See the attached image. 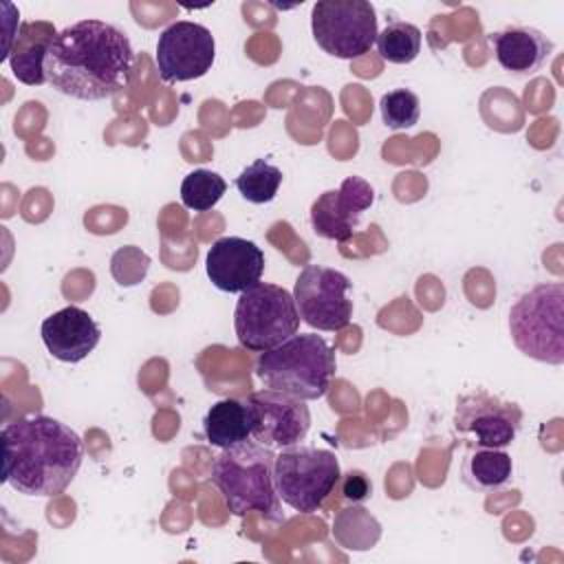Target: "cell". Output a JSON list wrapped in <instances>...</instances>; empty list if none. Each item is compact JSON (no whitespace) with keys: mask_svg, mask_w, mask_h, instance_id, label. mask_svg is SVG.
<instances>
[{"mask_svg":"<svg viewBox=\"0 0 564 564\" xmlns=\"http://www.w3.org/2000/svg\"><path fill=\"white\" fill-rule=\"evenodd\" d=\"M205 271L212 284L225 293H242L264 273L262 249L247 238L225 236L218 238L205 258Z\"/></svg>","mask_w":564,"mask_h":564,"instance_id":"14","label":"cell"},{"mask_svg":"<svg viewBox=\"0 0 564 564\" xmlns=\"http://www.w3.org/2000/svg\"><path fill=\"white\" fill-rule=\"evenodd\" d=\"M132 62L134 51L126 31L101 20H79L53 37L46 82L66 97L99 101L128 86Z\"/></svg>","mask_w":564,"mask_h":564,"instance_id":"1","label":"cell"},{"mask_svg":"<svg viewBox=\"0 0 564 564\" xmlns=\"http://www.w3.org/2000/svg\"><path fill=\"white\" fill-rule=\"evenodd\" d=\"M375 203V189L361 176H346L311 205V227L319 238L346 242L359 227L361 214Z\"/></svg>","mask_w":564,"mask_h":564,"instance_id":"12","label":"cell"},{"mask_svg":"<svg viewBox=\"0 0 564 564\" xmlns=\"http://www.w3.org/2000/svg\"><path fill=\"white\" fill-rule=\"evenodd\" d=\"M348 291L350 280L341 271L317 264L304 267L293 286L300 319L317 330L346 328L352 317Z\"/></svg>","mask_w":564,"mask_h":564,"instance_id":"9","label":"cell"},{"mask_svg":"<svg viewBox=\"0 0 564 564\" xmlns=\"http://www.w3.org/2000/svg\"><path fill=\"white\" fill-rule=\"evenodd\" d=\"M282 183V172L280 167L271 165L264 159H256L249 167L240 172L236 178V187L240 196L253 205H264L271 203L280 189Z\"/></svg>","mask_w":564,"mask_h":564,"instance_id":"21","label":"cell"},{"mask_svg":"<svg viewBox=\"0 0 564 564\" xmlns=\"http://www.w3.org/2000/svg\"><path fill=\"white\" fill-rule=\"evenodd\" d=\"M377 53L390 64H410L421 53V29L410 22H390L375 40Z\"/></svg>","mask_w":564,"mask_h":564,"instance_id":"20","label":"cell"},{"mask_svg":"<svg viewBox=\"0 0 564 564\" xmlns=\"http://www.w3.org/2000/svg\"><path fill=\"white\" fill-rule=\"evenodd\" d=\"M300 313L293 293L278 284L256 282L238 295L234 328L240 346L264 352L300 330Z\"/></svg>","mask_w":564,"mask_h":564,"instance_id":"7","label":"cell"},{"mask_svg":"<svg viewBox=\"0 0 564 564\" xmlns=\"http://www.w3.org/2000/svg\"><path fill=\"white\" fill-rule=\"evenodd\" d=\"M227 192V183L218 172L198 167L189 172L181 183V200L185 207L194 212H207L212 209L223 194Z\"/></svg>","mask_w":564,"mask_h":564,"instance_id":"22","label":"cell"},{"mask_svg":"<svg viewBox=\"0 0 564 564\" xmlns=\"http://www.w3.org/2000/svg\"><path fill=\"white\" fill-rule=\"evenodd\" d=\"M216 42L207 26L189 20H178L165 26L156 40L154 62L159 75L167 84L192 82L212 68Z\"/></svg>","mask_w":564,"mask_h":564,"instance_id":"10","label":"cell"},{"mask_svg":"<svg viewBox=\"0 0 564 564\" xmlns=\"http://www.w3.org/2000/svg\"><path fill=\"white\" fill-rule=\"evenodd\" d=\"M273 449L258 441L225 447L216 456L212 482L234 516L260 513L267 520H282L280 498L273 485Z\"/></svg>","mask_w":564,"mask_h":564,"instance_id":"3","label":"cell"},{"mask_svg":"<svg viewBox=\"0 0 564 564\" xmlns=\"http://www.w3.org/2000/svg\"><path fill=\"white\" fill-rule=\"evenodd\" d=\"M522 425V410L489 392H469L458 397L454 410V430L467 434L478 447L505 449L511 445Z\"/></svg>","mask_w":564,"mask_h":564,"instance_id":"11","label":"cell"},{"mask_svg":"<svg viewBox=\"0 0 564 564\" xmlns=\"http://www.w3.org/2000/svg\"><path fill=\"white\" fill-rule=\"evenodd\" d=\"M516 348L542 364H564V284L546 282L527 291L509 311Z\"/></svg>","mask_w":564,"mask_h":564,"instance_id":"5","label":"cell"},{"mask_svg":"<svg viewBox=\"0 0 564 564\" xmlns=\"http://www.w3.org/2000/svg\"><path fill=\"white\" fill-rule=\"evenodd\" d=\"M249 397L258 405V425L251 436L253 441L282 449L306 438L311 427V412L302 399L269 388Z\"/></svg>","mask_w":564,"mask_h":564,"instance_id":"13","label":"cell"},{"mask_svg":"<svg viewBox=\"0 0 564 564\" xmlns=\"http://www.w3.org/2000/svg\"><path fill=\"white\" fill-rule=\"evenodd\" d=\"M40 333L48 355L64 364L86 359L101 339V330L90 313L73 304L48 315L42 322Z\"/></svg>","mask_w":564,"mask_h":564,"instance_id":"15","label":"cell"},{"mask_svg":"<svg viewBox=\"0 0 564 564\" xmlns=\"http://www.w3.org/2000/svg\"><path fill=\"white\" fill-rule=\"evenodd\" d=\"M339 478V460L330 449L295 443L282 447L273 460L278 498L300 513L319 511Z\"/></svg>","mask_w":564,"mask_h":564,"instance_id":"6","label":"cell"},{"mask_svg":"<svg viewBox=\"0 0 564 564\" xmlns=\"http://www.w3.org/2000/svg\"><path fill=\"white\" fill-rule=\"evenodd\" d=\"M379 110H381V119L388 128L405 130V128H412L414 123H419L421 101H419L416 93H412L410 88H394L381 97Z\"/></svg>","mask_w":564,"mask_h":564,"instance_id":"23","label":"cell"},{"mask_svg":"<svg viewBox=\"0 0 564 564\" xmlns=\"http://www.w3.org/2000/svg\"><path fill=\"white\" fill-rule=\"evenodd\" d=\"M57 35L53 22L35 20L22 22L7 44L4 57L9 59L11 73L26 86L46 84V55L53 37Z\"/></svg>","mask_w":564,"mask_h":564,"instance_id":"17","label":"cell"},{"mask_svg":"<svg viewBox=\"0 0 564 564\" xmlns=\"http://www.w3.org/2000/svg\"><path fill=\"white\" fill-rule=\"evenodd\" d=\"M463 482L474 491H496L511 480L513 463L505 449L478 447L467 452L463 467Z\"/></svg>","mask_w":564,"mask_h":564,"instance_id":"19","label":"cell"},{"mask_svg":"<svg viewBox=\"0 0 564 564\" xmlns=\"http://www.w3.org/2000/svg\"><path fill=\"white\" fill-rule=\"evenodd\" d=\"M317 46L339 59H355L375 44L377 11L368 0H317L311 11Z\"/></svg>","mask_w":564,"mask_h":564,"instance_id":"8","label":"cell"},{"mask_svg":"<svg viewBox=\"0 0 564 564\" xmlns=\"http://www.w3.org/2000/svg\"><path fill=\"white\" fill-rule=\"evenodd\" d=\"M258 425V405L251 397L238 399H220L216 401L203 419V432L205 438L214 447H234L253 436V430Z\"/></svg>","mask_w":564,"mask_h":564,"instance_id":"18","label":"cell"},{"mask_svg":"<svg viewBox=\"0 0 564 564\" xmlns=\"http://www.w3.org/2000/svg\"><path fill=\"white\" fill-rule=\"evenodd\" d=\"M489 42L500 68L516 77L538 73L555 48L553 40L533 26H507L489 33Z\"/></svg>","mask_w":564,"mask_h":564,"instance_id":"16","label":"cell"},{"mask_svg":"<svg viewBox=\"0 0 564 564\" xmlns=\"http://www.w3.org/2000/svg\"><path fill=\"white\" fill-rule=\"evenodd\" d=\"M337 361L328 341L315 333H295L256 359V377L269 388L302 401L322 399Z\"/></svg>","mask_w":564,"mask_h":564,"instance_id":"4","label":"cell"},{"mask_svg":"<svg viewBox=\"0 0 564 564\" xmlns=\"http://www.w3.org/2000/svg\"><path fill=\"white\" fill-rule=\"evenodd\" d=\"M372 494V482L368 480V476L359 469H350L344 478H341V496L348 502H364L366 498H370Z\"/></svg>","mask_w":564,"mask_h":564,"instance_id":"24","label":"cell"},{"mask_svg":"<svg viewBox=\"0 0 564 564\" xmlns=\"http://www.w3.org/2000/svg\"><path fill=\"white\" fill-rule=\"evenodd\" d=\"M2 482L22 496H59L77 476L84 443L66 423L35 414L2 427Z\"/></svg>","mask_w":564,"mask_h":564,"instance_id":"2","label":"cell"}]
</instances>
